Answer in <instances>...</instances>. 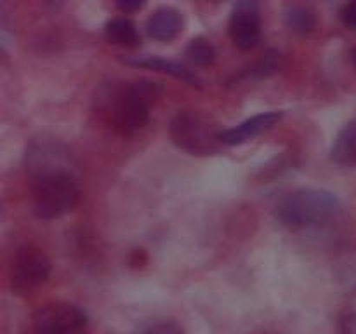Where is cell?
Instances as JSON below:
<instances>
[{
	"instance_id": "cell-1",
	"label": "cell",
	"mask_w": 356,
	"mask_h": 334,
	"mask_svg": "<svg viewBox=\"0 0 356 334\" xmlns=\"http://www.w3.org/2000/svg\"><path fill=\"white\" fill-rule=\"evenodd\" d=\"M33 212L40 219H58L76 207L80 183L75 167L44 170L31 174Z\"/></svg>"
},
{
	"instance_id": "cell-2",
	"label": "cell",
	"mask_w": 356,
	"mask_h": 334,
	"mask_svg": "<svg viewBox=\"0 0 356 334\" xmlns=\"http://www.w3.org/2000/svg\"><path fill=\"white\" fill-rule=\"evenodd\" d=\"M162 94V86L153 80L141 79L125 82L106 100L111 125L122 134H132L145 127L149 120L153 103Z\"/></svg>"
},
{
	"instance_id": "cell-3",
	"label": "cell",
	"mask_w": 356,
	"mask_h": 334,
	"mask_svg": "<svg viewBox=\"0 0 356 334\" xmlns=\"http://www.w3.org/2000/svg\"><path fill=\"white\" fill-rule=\"evenodd\" d=\"M341 200L323 188H299L285 195L277 205V218L292 230L315 228L336 218Z\"/></svg>"
},
{
	"instance_id": "cell-4",
	"label": "cell",
	"mask_w": 356,
	"mask_h": 334,
	"mask_svg": "<svg viewBox=\"0 0 356 334\" xmlns=\"http://www.w3.org/2000/svg\"><path fill=\"white\" fill-rule=\"evenodd\" d=\"M170 139L190 155H212L221 148V131L205 113L183 110L170 122Z\"/></svg>"
},
{
	"instance_id": "cell-5",
	"label": "cell",
	"mask_w": 356,
	"mask_h": 334,
	"mask_svg": "<svg viewBox=\"0 0 356 334\" xmlns=\"http://www.w3.org/2000/svg\"><path fill=\"white\" fill-rule=\"evenodd\" d=\"M52 263L38 247H21L10 263V285L19 294H30L51 277Z\"/></svg>"
},
{
	"instance_id": "cell-6",
	"label": "cell",
	"mask_w": 356,
	"mask_h": 334,
	"mask_svg": "<svg viewBox=\"0 0 356 334\" xmlns=\"http://www.w3.org/2000/svg\"><path fill=\"white\" fill-rule=\"evenodd\" d=\"M87 327V313L72 303H47L33 315L35 334H82Z\"/></svg>"
},
{
	"instance_id": "cell-7",
	"label": "cell",
	"mask_w": 356,
	"mask_h": 334,
	"mask_svg": "<svg viewBox=\"0 0 356 334\" xmlns=\"http://www.w3.org/2000/svg\"><path fill=\"white\" fill-rule=\"evenodd\" d=\"M228 33L240 51H250L261 42V9L254 0H243L233 6Z\"/></svg>"
},
{
	"instance_id": "cell-8",
	"label": "cell",
	"mask_w": 356,
	"mask_h": 334,
	"mask_svg": "<svg viewBox=\"0 0 356 334\" xmlns=\"http://www.w3.org/2000/svg\"><path fill=\"white\" fill-rule=\"evenodd\" d=\"M280 120L282 111H264V113H257L254 117L247 118V120L240 122L235 127L221 131V143L226 146L243 145V143L250 141V139L256 138L257 134H261L266 129L273 127Z\"/></svg>"
},
{
	"instance_id": "cell-9",
	"label": "cell",
	"mask_w": 356,
	"mask_h": 334,
	"mask_svg": "<svg viewBox=\"0 0 356 334\" xmlns=\"http://www.w3.org/2000/svg\"><path fill=\"white\" fill-rule=\"evenodd\" d=\"M183 28V16L174 7H159L146 21V31L152 38L169 42L179 35Z\"/></svg>"
},
{
	"instance_id": "cell-10",
	"label": "cell",
	"mask_w": 356,
	"mask_h": 334,
	"mask_svg": "<svg viewBox=\"0 0 356 334\" xmlns=\"http://www.w3.org/2000/svg\"><path fill=\"white\" fill-rule=\"evenodd\" d=\"M125 61L129 65L134 66H141V68H148V70H155V72H162L167 73V75L174 77L177 80H183V82L190 84V86H197L200 87V79L195 75L191 70H188L186 66L181 65V63L176 61H169V59H162V58H155V56H134V58H127Z\"/></svg>"
},
{
	"instance_id": "cell-11",
	"label": "cell",
	"mask_w": 356,
	"mask_h": 334,
	"mask_svg": "<svg viewBox=\"0 0 356 334\" xmlns=\"http://www.w3.org/2000/svg\"><path fill=\"white\" fill-rule=\"evenodd\" d=\"M330 159L337 166H355L356 164V117L348 120L337 132L330 148Z\"/></svg>"
},
{
	"instance_id": "cell-12",
	"label": "cell",
	"mask_w": 356,
	"mask_h": 334,
	"mask_svg": "<svg viewBox=\"0 0 356 334\" xmlns=\"http://www.w3.org/2000/svg\"><path fill=\"white\" fill-rule=\"evenodd\" d=\"M104 33H106V38L111 44L122 45V47H138L139 42H141L138 28L127 17H115V19L108 21Z\"/></svg>"
},
{
	"instance_id": "cell-13",
	"label": "cell",
	"mask_w": 356,
	"mask_h": 334,
	"mask_svg": "<svg viewBox=\"0 0 356 334\" xmlns=\"http://www.w3.org/2000/svg\"><path fill=\"white\" fill-rule=\"evenodd\" d=\"M284 21L289 30L299 35L312 33L316 26L315 10L302 3H291L285 7Z\"/></svg>"
},
{
	"instance_id": "cell-14",
	"label": "cell",
	"mask_w": 356,
	"mask_h": 334,
	"mask_svg": "<svg viewBox=\"0 0 356 334\" xmlns=\"http://www.w3.org/2000/svg\"><path fill=\"white\" fill-rule=\"evenodd\" d=\"M186 56L191 63L197 66H209L214 63L216 59V49L207 38L197 37L188 44Z\"/></svg>"
},
{
	"instance_id": "cell-15",
	"label": "cell",
	"mask_w": 356,
	"mask_h": 334,
	"mask_svg": "<svg viewBox=\"0 0 356 334\" xmlns=\"http://www.w3.org/2000/svg\"><path fill=\"white\" fill-rule=\"evenodd\" d=\"M280 68V52L278 51H268L256 65L252 66L250 73H252L256 79H268L273 73H277V70Z\"/></svg>"
},
{
	"instance_id": "cell-16",
	"label": "cell",
	"mask_w": 356,
	"mask_h": 334,
	"mask_svg": "<svg viewBox=\"0 0 356 334\" xmlns=\"http://www.w3.org/2000/svg\"><path fill=\"white\" fill-rule=\"evenodd\" d=\"M134 334H184V329L174 320H155L139 326Z\"/></svg>"
},
{
	"instance_id": "cell-17",
	"label": "cell",
	"mask_w": 356,
	"mask_h": 334,
	"mask_svg": "<svg viewBox=\"0 0 356 334\" xmlns=\"http://www.w3.org/2000/svg\"><path fill=\"white\" fill-rule=\"evenodd\" d=\"M341 19H343V23L346 24L348 28L356 30V0L343 6V9H341Z\"/></svg>"
},
{
	"instance_id": "cell-18",
	"label": "cell",
	"mask_w": 356,
	"mask_h": 334,
	"mask_svg": "<svg viewBox=\"0 0 356 334\" xmlns=\"http://www.w3.org/2000/svg\"><path fill=\"white\" fill-rule=\"evenodd\" d=\"M339 334H356V312L346 313L341 319Z\"/></svg>"
},
{
	"instance_id": "cell-19",
	"label": "cell",
	"mask_w": 356,
	"mask_h": 334,
	"mask_svg": "<svg viewBox=\"0 0 356 334\" xmlns=\"http://www.w3.org/2000/svg\"><path fill=\"white\" fill-rule=\"evenodd\" d=\"M145 6V2H139V0H122V2L117 3V7L120 10H125V13H131V10H138Z\"/></svg>"
},
{
	"instance_id": "cell-20",
	"label": "cell",
	"mask_w": 356,
	"mask_h": 334,
	"mask_svg": "<svg viewBox=\"0 0 356 334\" xmlns=\"http://www.w3.org/2000/svg\"><path fill=\"white\" fill-rule=\"evenodd\" d=\"M353 61H355V65H356V49H353Z\"/></svg>"
}]
</instances>
